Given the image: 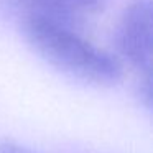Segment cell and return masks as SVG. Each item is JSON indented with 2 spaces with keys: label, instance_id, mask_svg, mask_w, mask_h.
I'll return each mask as SVG.
<instances>
[{
  "label": "cell",
  "instance_id": "1",
  "mask_svg": "<svg viewBox=\"0 0 153 153\" xmlns=\"http://www.w3.org/2000/svg\"><path fill=\"white\" fill-rule=\"evenodd\" d=\"M30 45L54 68L96 86H114L123 77L117 56L87 41L77 28L38 18H23Z\"/></svg>",
  "mask_w": 153,
  "mask_h": 153
},
{
  "label": "cell",
  "instance_id": "2",
  "mask_svg": "<svg viewBox=\"0 0 153 153\" xmlns=\"http://www.w3.org/2000/svg\"><path fill=\"white\" fill-rule=\"evenodd\" d=\"M119 53L135 68L153 63V0H132L115 31Z\"/></svg>",
  "mask_w": 153,
  "mask_h": 153
},
{
  "label": "cell",
  "instance_id": "3",
  "mask_svg": "<svg viewBox=\"0 0 153 153\" xmlns=\"http://www.w3.org/2000/svg\"><path fill=\"white\" fill-rule=\"evenodd\" d=\"M23 18H38L79 30L86 15L97 13L105 0H17Z\"/></svg>",
  "mask_w": 153,
  "mask_h": 153
},
{
  "label": "cell",
  "instance_id": "4",
  "mask_svg": "<svg viewBox=\"0 0 153 153\" xmlns=\"http://www.w3.org/2000/svg\"><path fill=\"white\" fill-rule=\"evenodd\" d=\"M138 97L142 100V104L153 115V63L140 68Z\"/></svg>",
  "mask_w": 153,
  "mask_h": 153
},
{
  "label": "cell",
  "instance_id": "5",
  "mask_svg": "<svg viewBox=\"0 0 153 153\" xmlns=\"http://www.w3.org/2000/svg\"><path fill=\"white\" fill-rule=\"evenodd\" d=\"M0 153H33V152L22 145H17L13 142H4L0 145Z\"/></svg>",
  "mask_w": 153,
  "mask_h": 153
}]
</instances>
